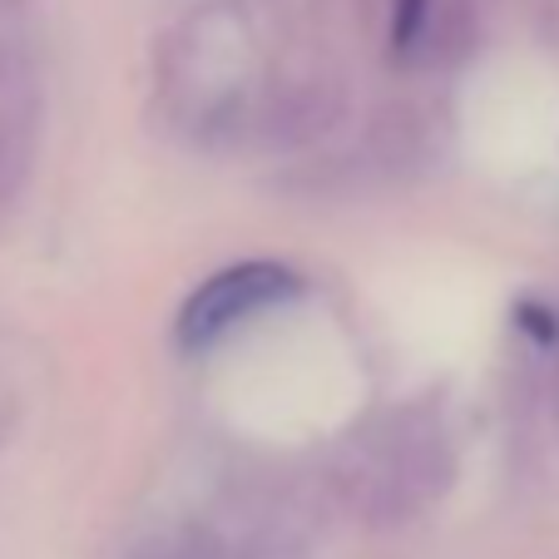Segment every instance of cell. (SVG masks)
Masks as SVG:
<instances>
[{
	"instance_id": "3957f363",
	"label": "cell",
	"mask_w": 559,
	"mask_h": 559,
	"mask_svg": "<svg viewBox=\"0 0 559 559\" xmlns=\"http://www.w3.org/2000/svg\"><path fill=\"white\" fill-rule=\"evenodd\" d=\"M35 139H40L35 90H0V209H11L31 183Z\"/></svg>"
},
{
	"instance_id": "52a82bcc",
	"label": "cell",
	"mask_w": 559,
	"mask_h": 559,
	"mask_svg": "<svg viewBox=\"0 0 559 559\" xmlns=\"http://www.w3.org/2000/svg\"><path fill=\"white\" fill-rule=\"evenodd\" d=\"M510 317H515V328L525 332L535 347H559V312L549 302H539V297H520V302L510 307Z\"/></svg>"
},
{
	"instance_id": "7a4b0ae2",
	"label": "cell",
	"mask_w": 559,
	"mask_h": 559,
	"mask_svg": "<svg viewBox=\"0 0 559 559\" xmlns=\"http://www.w3.org/2000/svg\"><path fill=\"white\" fill-rule=\"evenodd\" d=\"M302 293V277L287 263L273 258H248V263H233L223 273L203 277L179 307V322H174V337L183 352H203L218 337H228L233 328H243L248 317L267 312V307L287 302V297Z\"/></svg>"
},
{
	"instance_id": "8992f818",
	"label": "cell",
	"mask_w": 559,
	"mask_h": 559,
	"mask_svg": "<svg viewBox=\"0 0 559 559\" xmlns=\"http://www.w3.org/2000/svg\"><path fill=\"white\" fill-rule=\"evenodd\" d=\"M31 85V45L21 31V11L0 5V90H25Z\"/></svg>"
},
{
	"instance_id": "5b68a950",
	"label": "cell",
	"mask_w": 559,
	"mask_h": 559,
	"mask_svg": "<svg viewBox=\"0 0 559 559\" xmlns=\"http://www.w3.org/2000/svg\"><path fill=\"white\" fill-rule=\"evenodd\" d=\"M436 25V0H391V31H386V45H391V60L396 64H412L416 50L426 45Z\"/></svg>"
},
{
	"instance_id": "277c9868",
	"label": "cell",
	"mask_w": 559,
	"mask_h": 559,
	"mask_svg": "<svg viewBox=\"0 0 559 559\" xmlns=\"http://www.w3.org/2000/svg\"><path fill=\"white\" fill-rule=\"evenodd\" d=\"M332 115H337V99H322V90H297V95L277 99L273 115H267V139H277V144H297V139H312L322 134V129L332 124Z\"/></svg>"
},
{
	"instance_id": "ba28073f",
	"label": "cell",
	"mask_w": 559,
	"mask_h": 559,
	"mask_svg": "<svg viewBox=\"0 0 559 559\" xmlns=\"http://www.w3.org/2000/svg\"><path fill=\"white\" fill-rule=\"evenodd\" d=\"M0 5H11V11H25V0H0Z\"/></svg>"
},
{
	"instance_id": "6da1fadb",
	"label": "cell",
	"mask_w": 559,
	"mask_h": 559,
	"mask_svg": "<svg viewBox=\"0 0 559 559\" xmlns=\"http://www.w3.org/2000/svg\"><path fill=\"white\" fill-rule=\"evenodd\" d=\"M451 475H455V455L441 421L431 412H402L391 416L377 441L361 445V461L352 471L347 490L352 506L371 525H406L431 500L445 496Z\"/></svg>"
}]
</instances>
